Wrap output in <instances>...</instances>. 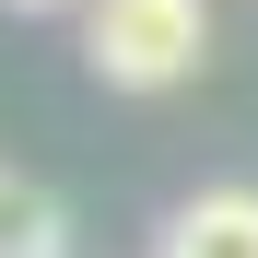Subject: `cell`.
Returning <instances> with one entry per match:
<instances>
[{
    "label": "cell",
    "instance_id": "1",
    "mask_svg": "<svg viewBox=\"0 0 258 258\" xmlns=\"http://www.w3.org/2000/svg\"><path fill=\"white\" fill-rule=\"evenodd\" d=\"M200 47H211L200 0H94L82 12V71L106 94H164V82L200 71Z\"/></svg>",
    "mask_w": 258,
    "mask_h": 258
},
{
    "label": "cell",
    "instance_id": "2",
    "mask_svg": "<svg viewBox=\"0 0 258 258\" xmlns=\"http://www.w3.org/2000/svg\"><path fill=\"white\" fill-rule=\"evenodd\" d=\"M164 258H258V188H200L164 223Z\"/></svg>",
    "mask_w": 258,
    "mask_h": 258
},
{
    "label": "cell",
    "instance_id": "3",
    "mask_svg": "<svg viewBox=\"0 0 258 258\" xmlns=\"http://www.w3.org/2000/svg\"><path fill=\"white\" fill-rule=\"evenodd\" d=\"M0 258H71V211L24 164H0Z\"/></svg>",
    "mask_w": 258,
    "mask_h": 258
},
{
    "label": "cell",
    "instance_id": "4",
    "mask_svg": "<svg viewBox=\"0 0 258 258\" xmlns=\"http://www.w3.org/2000/svg\"><path fill=\"white\" fill-rule=\"evenodd\" d=\"M12 12H59V0H12ZM82 12H94V0H82Z\"/></svg>",
    "mask_w": 258,
    "mask_h": 258
}]
</instances>
